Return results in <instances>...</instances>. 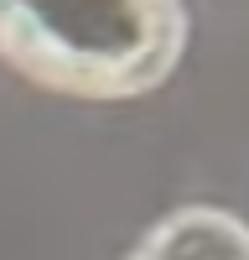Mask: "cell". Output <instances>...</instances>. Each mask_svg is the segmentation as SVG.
Returning a JSON list of instances; mask_svg holds the SVG:
<instances>
[{
	"label": "cell",
	"instance_id": "cell-2",
	"mask_svg": "<svg viewBox=\"0 0 249 260\" xmlns=\"http://www.w3.org/2000/svg\"><path fill=\"white\" fill-rule=\"evenodd\" d=\"M130 260H249V229L218 208H182L145 234Z\"/></svg>",
	"mask_w": 249,
	"mask_h": 260
},
{
	"label": "cell",
	"instance_id": "cell-1",
	"mask_svg": "<svg viewBox=\"0 0 249 260\" xmlns=\"http://www.w3.org/2000/svg\"><path fill=\"white\" fill-rule=\"evenodd\" d=\"M182 0H0V57L83 99H130L177 68Z\"/></svg>",
	"mask_w": 249,
	"mask_h": 260
}]
</instances>
